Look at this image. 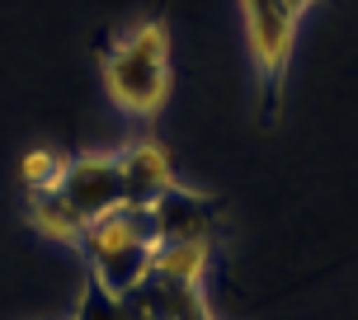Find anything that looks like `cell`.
Segmentation results:
<instances>
[{"label":"cell","instance_id":"8","mask_svg":"<svg viewBox=\"0 0 358 320\" xmlns=\"http://www.w3.org/2000/svg\"><path fill=\"white\" fill-rule=\"evenodd\" d=\"M24 221L34 226V235L52 240V245L80 249V235H85V221L66 208V198L57 194H24Z\"/></svg>","mask_w":358,"mask_h":320},{"label":"cell","instance_id":"10","mask_svg":"<svg viewBox=\"0 0 358 320\" xmlns=\"http://www.w3.org/2000/svg\"><path fill=\"white\" fill-rule=\"evenodd\" d=\"M66 151H57V146H29L24 156H19V184H24V194H52L62 175H66Z\"/></svg>","mask_w":358,"mask_h":320},{"label":"cell","instance_id":"2","mask_svg":"<svg viewBox=\"0 0 358 320\" xmlns=\"http://www.w3.org/2000/svg\"><path fill=\"white\" fill-rule=\"evenodd\" d=\"M156 245H161V235L151 226L146 208H118V212L90 221L85 235H80L90 287H94L99 297H113V302L142 292L146 278H151Z\"/></svg>","mask_w":358,"mask_h":320},{"label":"cell","instance_id":"5","mask_svg":"<svg viewBox=\"0 0 358 320\" xmlns=\"http://www.w3.org/2000/svg\"><path fill=\"white\" fill-rule=\"evenodd\" d=\"M118 165H123V189H127V208H151L156 198L175 194L179 184V170H175V156L161 137H127L118 146Z\"/></svg>","mask_w":358,"mask_h":320},{"label":"cell","instance_id":"12","mask_svg":"<svg viewBox=\"0 0 358 320\" xmlns=\"http://www.w3.org/2000/svg\"><path fill=\"white\" fill-rule=\"evenodd\" d=\"M62 320H76V311H66V316H62Z\"/></svg>","mask_w":358,"mask_h":320},{"label":"cell","instance_id":"4","mask_svg":"<svg viewBox=\"0 0 358 320\" xmlns=\"http://www.w3.org/2000/svg\"><path fill=\"white\" fill-rule=\"evenodd\" d=\"M57 194L66 198L80 221H99V217L127 208V189H123V165H118V151H80V156L66 160V175L57 184Z\"/></svg>","mask_w":358,"mask_h":320},{"label":"cell","instance_id":"7","mask_svg":"<svg viewBox=\"0 0 358 320\" xmlns=\"http://www.w3.org/2000/svg\"><path fill=\"white\" fill-rule=\"evenodd\" d=\"M208 268H213V240H161L146 283L194 287V283H208Z\"/></svg>","mask_w":358,"mask_h":320},{"label":"cell","instance_id":"11","mask_svg":"<svg viewBox=\"0 0 358 320\" xmlns=\"http://www.w3.org/2000/svg\"><path fill=\"white\" fill-rule=\"evenodd\" d=\"M287 5H292V10H297V15H306V10H311V5H316V0H287Z\"/></svg>","mask_w":358,"mask_h":320},{"label":"cell","instance_id":"3","mask_svg":"<svg viewBox=\"0 0 358 320\" xmlns=\"http://www.w3.org/2000/svg\"><path fill=\"white\" fill-rule=\"evenodd\" d=\"M302 19L287 0H241V24H245V48L255 66V89H259V123L278 127L287 99V71H292V48Z\"/></svg>","mask_w":358,"mask_h":320},{"label":"cell","instance_id":"9","mask_svg":"<svg viewBox=\"0 0 358 320\" xmlns=\"http://www.w3.org/2000/svg\"><path fill=\"white\" fill-rule=\"evenodd\" d=\"M142 297L156 306V316H161V320H217L213 306H208V283H194V287L146 283Z\"/></svg>","mask_w":358,"mask_h":320},{"label":"cell","instance_id":"1","mask_svg":"<svg viewBox=\"0 0 358 320\" xmlns=\"http://www.w3.org/2000/svg\"><path fill=\"white\" fill-rule=\"evenodd\" d=\"M99 80L108 99L127 118H156L170 104L175 66H170V24L165 19H137L99 48Z\"/></svg>","mask_w":358,"mask_h":320},{"label":"cell","instance_id":"6","mask_svg":"<svg viewBox=\"0 0 358 320\" xmlns=\"http://www.w3.org/2000/svg\"><path fill=\"white\" fill-rule=\"evenodd\" d=\"M151 226L161 240H217V221H222V208H217L213 194H198L189 184H179L175 194L156 198L151 208Z\"/></svg>","mask_w":358,"mask_h":320}]
</instances>
